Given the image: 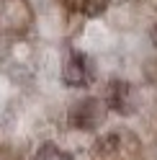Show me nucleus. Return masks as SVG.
Masks as SVG:
<instances>
[{"label":"nucleus","mask_w":157,"mask_h":160,"mask_svg":"<svg viewBox=\"0 0 157 160\" xmlns=\"http://www.w3.org/2000/svg\"><path fill=\"white\" fill-rule=\"evenodd\" d=\"M106 111L108 106L101 98H83V101H75L67 111V122L72 129H80V132H93L103 124Z\"/></svg>","instance_id":"obj_1"},{"label":"nucleus","mask_w":157,"mask_h":160,"mask_svg":"<svg viewBox=\"0 0 157 160\" xmlns=\"http://www.w3.org/2000/svg\"><path fill=\"white\" fill-rule=\"evenodd\" d=\"M34 160H72V158H70V152H64V150L57 147L54 142H44L41 147L36 150Z\"/></svg>","instance_id":"obj_5"},{"label":"nucleus","mask_w":157,"mask_h":160,"mask_svg":"<svg viewBox=\"0 0 157 160\" xmlns=\"http://www.w3.org/2000/svg\"><path fill=\"white\" fill-rule=\"evenodd\" d=\"M150 39H152V44H155V49H157V23L150 28Z\"/></svg>","instance_id":"obj_8"},{"label":"nucleus","mask_w":157,"mask_h":160,"mask_svg":"<svg viewBox=\"0 0 157 160\" xmlns=\"http://www.w3.org/2000/svg\"><path fill=\"white\" fill-rule=\"evenodd\" d=\"M83 3H85V0H67V5H70L72 11H80V8H83Z\"/></svg>","instance_id":"obj_7"},{"label":"nucleus","mask_w":157,"mask_h":160,"mask_svg":"<svg viewBox=\"0 0 157 160\" xmlns=\"http://www.w3.org/2000/svg\"><path fill=\"white\" fill-rule=\"evenodd\" d=\"M103 101L108 106V111H116V114H131L134 111V91L126 80H111L106 85Z\"/></svg>","instance_id":"obj_2"},{"label":"nucleus","mask_w":157,"mask_h":160,"mask_svg":"<svg viewBox=\"0 0 157 160\" xmlns=\"http://www.w3.org/2000/svg\"><path fill=\"white\" fill-rule=\"evenodd\" d=\"M106 8H108V0H85L80 13L88 16V18H98V16L106 13Z\"/></svg>","instance_id":"obj_6"},{"label":"nucleus","mask_w":157,"mask_h":160,"mask_svg":"<svg viewBox=\"0 0 157 160\" xmlns=\"http://www.w3.org/2000/svg\"><path fill=\"white\" fill-rule=\"evenodd\" d=\"M90 78L93 72H90V65H88V57L80 52H72L62 67V83L67 88H85L90 83Z\"/></svg>","instance_id":"obj_3"},{"label":"nucleus","mask_w":157,"mask_h":160,"mask_svg":"<svg viewBox=\"0 0 157 160\" xmlns=\"http://www.w3.org/2000/svg\"><path fill=\"white\" fill-rule=\"evenodd\" d=\"M121 147H124L121 145V132H106L95 139V152L98 155H113Z\"/></svg>","instance_id":"obj_4"}]
</instances>
